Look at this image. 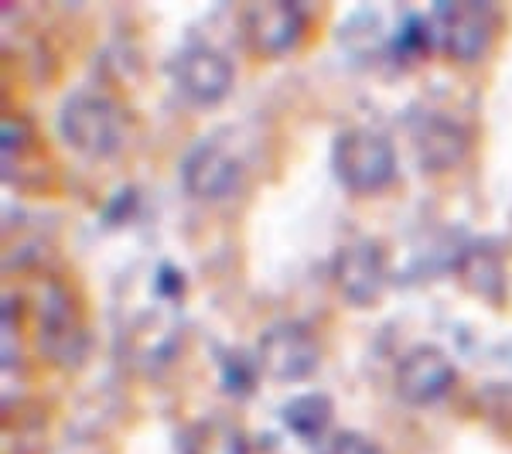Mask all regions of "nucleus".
Returning <instances> with one entry per match:
<instances>
[{
    "label": "nucleus",
    "mask_w": 512,
    "mask_h": 454,
    "mask_svg": "<svg viewBox=\"0 0 512 454\" xmlns=\"http://www.w3.org/2000/svg\"><path fill=\"white\" fill-rule=\"evenodd\" d=\"M59 134L86 158H113L123 147V113L103 93H72L59 110Z\"/></svg>",
    "instance_id": "obj_1"
},
{
    "label": "nucleus",
    "mask_w": 512,
    "mask_h": 454,
    "mask_svg": "<svg viewBox=\"0 0 512 454\" xmlns=\"http://www.w3.org/2000/svg\"><path fill=\"white\" fill-rule=\"evenodd\" d=\"M332 171L355 195L386 188L396 175V151L390 137L369 127L342 130L332 144Z\"/></svg>",
    "instance_id": "obj_2"
},
{
    "label": "nucleus",
    "mask_w": 512,
    "mask_h": 454,
    "mask_svg": "<svg viewBox=\"0 0 512 454\" xmlns=\"http://www.w3.org/2000/svg\"><path fill=\"white\" fill-rule=\"evenodd\" d=\"M495 28H499V18H495V7L485 0H451V4L441 0V4H434V38L461 65H475L478 59H485Z\"/></svg>",
    "instance_id": "obj_3"
},
{
    "label": "nucleus",
    "mask_w": 512,
    "mask_h": 454,
    "mask_svg": "<svg viewBox=\"0 0 512 454\" xmlns=\"http://www.w3.org/2000/svg\"><path fill=\"white\" fill-rule=\"evenodd\" d=\"M318 338L301 321H277L256 342V366L277 383H301L318 369Z\"/></svg>",
    "instance_id": "obj_4"
},
{
    "label": "nucleus",
    "mask_w": 512,
    "mask_h": 454,
    "mask_svg": "<svg viewBox=\"0 0 512 454\" xmlns=\"http://www.w3.org/2000/svg\"><path fill=\"white\" fill-rule=\"evenodd\" d=\"M332 280L338 287V294L345 297L355 308H369L376 304L386 291V253L376 239H352L332 260Z\"/></svg>",
    "instance_id": "obj_5"
},
{
    "label": "nucleus",
    "mask_w": 512,
    "mask_h": 454,
    "mask_svg": "<svg viewBox=\"0 0 512 454\" xmlns=\"http://www.w3.org/2000/svg\"><path fill=\"white\" fill-rule=\"evenodd\" d=\"M458 369H454L451 356L437 345H414L403 352L396 362V396L410 407H431V403L444 400L451 393Z\"/></svg>",
    "instance_id": "obj_6"
},
{
    "label": "nucleus",
    "mask_w": 512,
    "mask_h": 454,
    "mask_svg": "<svg viewBox=\"0 0 512 454\" xmlns=\"http://www.w3.org/2000/svg\"><path fill=\"white\" fill-rule=\"evenodd\" d=\"M178 93L198 106H216L233 89V62L212 45H188L171 62Z\"/></svg>",
    "instance_id": "obj_7"
},
{
    "label": "nucleus",
    "mask_w": 512,
    "mask_h": 454,
    "mask_svg": "<svg viewBox=\"0 0 512 454\" xmlns=\"http://www.w3.org/2000/svg\"><path fill=\"white\" fill-rule=\"evenodd\" d=\"M239 178H243L239 161L229 151H222L219 144H195L181 161V185L202 202L229 198L239 188Z\"/></svg>",
    "instance_id": "obj_8"
},
{
    "label": "nucleus",
    "mask_w": 512,
    "mask_h": 454,
    "mask_svg": "<svg viewBox=\"0 0 512 454\" xmlns=\"http://www.w3.org/2000/svg\"><path fill=\"white\" fill-rule=\"evenodd\" d=\"M304 11L294 0H267L253 4L243 18V31L250 38L253 52L260 55H284L304 35Z\"/></svg>",
    "instance_id": "obj_9"
},
{
    "label": "nucleus",
    "mask_w": 512,
    "mask_h": 454,
    "mask_svg": "<svg viewBox=\"0 0 512 454\" xmlns=\"http://www.w3.org/2000/svg\"><path fill=\"white\" fill-rule=\"evenodd\" d=\"M38 349L59 366H76L86 356V328L72 311L69 297L52 291L38 318Z\"/></svg>",
    "instance_id": "obj_10"
},
{
    "label": "nucleus",
    "mask_w": 512,
    "mask_h": 454,
    "mask_svg": "<svg viewBox=\"0 0 512 454\" xmlns=\"http://www.w3.org/2000/svg\"><path fill=\"white\" fill-rule=\"evenodd\" d=\"M414 151H417L420 168L448 171L465 158L468 134L458 120L444 117V113H427L414 127Z\"/></svg>",
    "instance_id": "obj_11"
},
{
    "label": "nucleus",
    "mask_w": 512,
    "mask_h": 454,
    "mask_svg": "<svg viewBox=\"0 0 512 454\" xmlns=\"http://www.w3.org/2000/svg\"><path fill=\"white\" fill-rule=\"evenodd\" d=\"M181 454H250L243 427L226 417H202L181 431Z\"/></svg>",
    "instance_id": "obj_12"
},
{
    "label": "nucleus",
    "mask_w": 512,
    "mask_h": 454,
    "mask_svg": "<svg viewBox=\"0 0 512 454\" xmlns=\"http://www.w3.org/2000/svg\"><path fill=\"white\" fill-rule=\"evenodd\" d=\"M332 417H335V407L325 393H301V396H294V400H287L284 410H280L284 427L294 437H301L304 444L321 441L328 427H332Z\"/></svg>",
    "instance_id": "obj_13"
},
{
    "label": "nucleus",
    "mask_w": 512,
    "mask_h": 454,
    "mask_svg": "<svg viewBox=\"0 0 512 454\" xmlns=\"http://www.w3.org/2000/svg\"><path fill=\"white\" fill-rule=\"evenodd\" d=\"M458 274L465 280L468 291H475L478 297H489V301H499L506 277H502V263L495 253L482 250V246H478V250H468L465 257L458 260Z\"/></svg>",
    "instance_id": "obj_14"
},
{
    "label": "nucleus",
    "mask_w": 512,
    "mask_h": 454,
    "mask_svg": "<svg viewBox=\"0 0 512 454\" xmlns=\"http://www.w3.org/2000/svg\"><path fill=\"white\" fill-rule=\"evenodd\" d=\"M256 373H260V366H256V362H246L239 352H233V356H226V362H222V386H226L229 393L246 396V393H250Z\"/></svg>",
    "instance_id": "obj_15"
},
{
    "label": "nucleus",
    "mask_w": 512,
    "mask_h": 454,
    "mask_svg": "<svg viewBox=\"0 0 512 454\" xmlns=\"http://www.w3.org/2000/svg\"><path fill=\"white\" fill-rule=\"evenodd\" d=\"M321 454H379V448H376V441H369V437L359 431H338L325 441Z\"/></svg>",
    "instance_id": "obj_16"
}]
</instances>
